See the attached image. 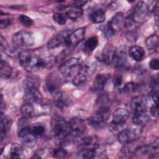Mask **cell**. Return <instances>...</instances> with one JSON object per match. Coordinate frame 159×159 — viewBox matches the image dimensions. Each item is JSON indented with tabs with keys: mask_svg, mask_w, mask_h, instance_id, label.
Instances as JSON below:
<instances>
[{
	"mask_svg": "<svg viewBox=\"0 0 159 159\" xmlns=\"http://www.w3.org/2000/svg\"><path fill=\"white\" fill-rule=\"evenodd\" d=\"M19 63L28 72L36 71L39 70V56L32 54L28 51H21L19 53Z\"/></svg>",
	"mask_w": 159,
	"mask_h": 159,
	"instance_id": "cell-1",
	"label": "cell"
},
{
	"mask_svg": "<svg viewBox=\"0 0 159 159\" xmlns=\"http://www.w3.org/2000/svg\"><path fill=\"white\" fill-rule=\"evenodd\" d=\"M52 129L55 135L60 139H65L71 133L69 122L61 117H55L52 121Z\"/></svg>",
	"mask_w": 159,
	"mask_h": 159,
	"instance_id": "cell-2",
	"label": "cell"
},
{
	"mask_svg": "<svg viewBox=\"0 0 159 159\" xmlns=\"http://www.w3.org/2000/svg\"><path fill=\"white\" fill-rule=\"evenodd\" d=\"M13 42L20 47H29L33 45L34 39L32 34L26 30H20L12 37Z\"/></svg>",
	"mask_w": 159,
	"mask_h": 159,
	"instance_id": "cell-3",
	"label": "cell"
},
{
	"mask_svg": "<svg viewBox=\"0 0 159 159\" xmlns=\"http://www.w3.org/2000/svg\"><path fill=\"white\" fill-rule=\"evenodd\" d=\"M18 136L21 142L27 147L32 148L36 144L37 138L32 133L30 127H27L19 130Z\"/></svg>",
	"mask_w": 159,
	"mask_h": 159,
	"instance_id": "cell-4",
	"label": "cell"
},
{
	"mask_svg": "<svg viewBox=\"0 0 159 159\" xmlns=\"http://www.w3.org/2000/svg\"><path fill=\"white\" fill-rule=\"evenodd\" d=\"M148 12V5L144 2H139L135 6L132 14V19L135 22H141L146 17Z\"/></svg>",
	"mask_w": 159,
	"mask_h": 159,
	"instance_id": "cell-5",
	"label": "cell"
},
{
	"mask_svg": "<svg viewBox=\"0 0 159 159\" xmlns=\"http://www.w3.org/2000/svg\"><path fill=\"white\" fill-rule=\"evenodd\" d=\"M45 87L47 91L52 96L59 97L60 94V80L56 75H49Z\"/></svg>",
	"mask_w": 159,
	"mask_h": 159,
	"instance_id": "cell-6",
	"label": "cell"
},
{
	"mask_svg": "<svg viewBox=\"0 0 159 159\" xmlns=\"http://www.w3.org/2000/svg\"><path fill=\"white\" fill-rule=\"evenodd\" d=\"M71 33L70 31L66 30L61 32L55 36H54L52 39H51L47 43V47L48 49H53L57 47H59L61 45H66V40Z\"/></svg>",
	"mask_w": 159,
	"mask_h": 159,
	"instance_id": "cell-7",
	"label": "cell"
},
{
	"mask_svg": "<svg viewBox=\"0 0 159 159\" xmlns=\"http://www.w3.org/2000/svg\"><path fill=\"white\" fill-rule=\"evenodd\" d=\"M71 127V134L76 139L82 136L86 129L84 121L79 118H73L69 122Z\"/></svg>",
	"mask_w": 159,
	"mask_h": 159,
	"instance_id": "cell-8",
	"label": "cell"
},
{
	"mask_svg": "<svg viewBox=\"0 0 159 159\" xmlns=\"http://www.w3.org/2000/svg\"><path fill=\"white\" fill-rule=\"evenodd\" d=\"M127 56V49L125 46L115 48L112 63L116 67H120L125 63Z\"/></svg>",
	"mask_w": 159,
	"mask_h": 159,
	"instance_id": "cell-9",
	"label": "cell"
},
{
	"mask_svg": "<svg viewBox=\"0 0 159 159\" xmlns=\"http://www.w3.org/2000/svg\"><path fill=\"white\" fill-rule=\"evenodd\" d=\"M137 138V132L135 130L131 128L125 129L120 131L118 135L117 139L119 142L124 145L129 144L133 142Z\"/></svg>",
	"mask_w": 159,
	"mask_h": 159,
	"instance_id": "cell-10",
	"label": "cell"
},
{
	"mask_svg": "<svg viewBox=\"0 0 159 159\" xmlns=\"http://www.w3.org/2000/svg\"><path fill=\"white\" fill-rule=\"evenodd\" d=\"M80 60L77 58H71L65 61L59 66V70L65 76H70L73 70L80 65Z\"/></svg>",
	"mask_w": 159,
	"mask_h": 159,
	"instance_id": "cell-11",
	"label": "cell"
},
{
	"mask_svg": "<svg viewBox=\"0 0 159 159\" xmlns=\"http://www.w3.org/2000/svg\"><path fill=\"white\" fill-rule=\"evenodd\" d=\"M24 99L27 103L40 104L43 101V96L38 89L24 90Z\"/></svg>",
	"mask_w": 159,
	"mask_h": 159,
	"instance_id": "cell-12",
	"label": "cell"
},
{
	"mask_svg": "<svg viewBox=\"0 0 159 159\" xmlns=\"http://www.w3.org/2000/svg\"><path fill=\"white\" fill-rule=\"evenodd\" d=\"M85 34V29L83 27L79 28L75 31L71 32L68 35L65 46L70 47L71 45H77L84 38Z\"/></svg>",
	"mask_w": 159,
	"mask_h": 159,
	"instance_id": "cell-13",
	"label": "cell"
},
{
	"mask_svg": "<svg viewBox=\"0 0 159 159\" xmlns=\"http://www.w3.org/2000/svg\"><path fill=\"white\" fill-rule=\"evenodd\" d=\"M130 106L131 109L137 112H144L147 109V101L143 96H138L132 99Z\"/></svg>",
	"mask_w": 159,
	"mask_h": 159,
	"instance_id": "cell-14",
	"label": "cell"
},
{
	"mask_svg": "<svg viewBox=\"0 0 159 159\" xmlns=\"http://www.w3.org/2000/svg\"><path fill=\"white\" fill-rule=\"evenodd\" d=\"M129 112L124 108L116 109L112 114V124L114 125H121L125 122L129 117Z\"/></svg>",
	"mask_w": 159,
	"mask_h": 159,
	"instance_id": "cell-15",
	"label": "cell"
},
{
	"mask_svg": "<svg viewBox=\"0 0 159 159\" xmlns=\"http://www.w3.org/2000/svg\"><path fill=\"white\" fill-rule=\"evenodd\" d=\"M115 48L111 44H107L102 50L98 58L99 60H101L106 63H111L114 56Z\"/></svg>",
	"mask_w": 159,
	"mask_h": 159,
	"instance_id": "cell-16",
	"label": "cell"
},
{
	"mask_svg": "<svg viewBox=\"0 0 159 159\" xmlns=\"http://www.w3.org/2000/svg\"><path fill=\"white\" fill-rule=\"evenodd\" d=\"M109 23L113 30L116 32L120 30L125 26V19L122 12H118L112 17Z\"/></svg>",
	"mask_w": 159,
	"mask_h": 159,
	"instance_id": "cell-17",
	"label": "cell"
},
{
	"mask_svg": "<svg viewBox=\"0 0 159 159\" xmlns=\"http://www.w3.org/2000/svg\"><path fill=\"white\" fill-rule=\"evenodd\" d=\"M99 146V139L96 136H89L82 139L80 144V148L95 149Z\"/></svg>",
	"mask_w": 159,
	"mask_h": 159,
	"instance_id": "cell-18",
	"label": "cell"
},
{
	"mask_svg": "<svg viewBox=\"0 0 159 159\" xmlns=\"http://www.w3.org/2000/svg\"><path fill=\"white\" fill-rule=\"evenodd\" d=\"M129 55L133 60L140 61L145 57V50L141 47L134 45L129 48Z\"/></svg>",
	"mask_w": 159,
	"mask_h": 159,
	"instance_id": "cell-19",
	"label": "cell"
},
{
	"mask_svg": "<svg viewBox=\"0 0 159 159\" xmlns=\"http://www.w3.org/2000/svg\"><path fill=\"white\" fill-rule=\"evenodd\" d=\"M11 125V120L7 117L4 116L2 113H1V125H0V137L2 141L6 137L7 131L9 130Z\"/></svg>",
	"mask_w": 159,
	"mask_h": 159,
	"instance_id": "cell-20",
	"label": "cell"
},
{
	"mask_svg": "<svg viewBox=\"0 0 159 159\" xmlns=\"http://www.w3.org/2000/svg\"><path fill=\"white\" fill-rule=\"evenodd\" d=\"M109 78H110V75L109 74L101 73V74L98 75L94 82V88L97 90L103 89Z\"/></svg>",
	"mask_w": 159,
	"mask_h": 159,
	"instance_id": "cell-21",
	"label": "cell"
},
{
	"mask_svg": "<svg viewBox=\"0 0 159 159\" xmlns=\"http://www.w3.org/2000/svg\"><path fill=\"white\" fill-rule=\"evenodd\" d=\"M39 85V79L35 76H27L23 81V86L24 90L38 89Z\"/></svg>",
	"mask_w": 159,
	"mask_h": 159,
	"instance_id": "cell-22",
	"label": "cell"
},
{
	"mask_svg": "<svg viewBox=\"0 0 159 159\" xmlns=\"http://www.w3.org/2000/svg\"><path fill=\"white\" fill-rule=\"evenodd\" d=\"M89 18L94 23H102L106 19L105 12L102 9H96L89 14Z\"/></svg>",
	"mask_w": 159,
	"mask_h": 159,
	"instance_id": "cell-23",
	"label": "cell"
},
{
	"mask_svg": "<svg viewBox=\"0 0 159 159\" xmlns=\"http://www.w3.org/2000/svg\"><path fill=\"white\" fill-rule=\"evenodd\" d=\"M87 121L89 125H90L93 127L100 128L102 126L106 120L96 112L93 116L88 118Z\"/></svg>",
	"mask_w": 159,
	"mask_h": 159,
	"instance_id": "cell-24",
	"label": "cell"
},
{
	"mask_svg": "<svg viewBox=\"0 0 159 159\" xmlns=\"http://www.w3.org/2000/svg\"><path fill=\"white\" fill-rule=\"evenodd\" d=\"M148 120L149 118L148 116L145 113V112L135 113L134 116L132 117L133 123L137 125L140 126L145 125Z\"/></svg>",
	"mask_w": 159,
	"mask_h": 159,
	"instance_id": "cell-25",
	"label": "cell"
},
{
	"mask_svg": "<svg viewBox=\"0 0 159 159\" xmlns=\"http://www.w3.org/2000/svg\"><path fill=\"white\" fill-rule=\"evenodd\" d=\"M83 11L81 7L74 6L70 8L66 12V16L72 20H75L83 14Z\"/></svg>",
	"mask_w": 159,
	"mask_h": 159,
	"instance_id": "cell-26",
	"label": "cell"
},
{
	"mask_svg": "<svg viewBox=\"0 0 159 159\" xmlns=\"http://www.w3.org/2000/svg\"><path fill=\"white\" fill-rule=\"evenodd\" d=\"M12 73L11 66L5 60H1V76L3 78H9Z\"/></svg>",
	"mask_w": 159,
	"mask_h": 159,
	"instance_id": "cell-27",
	"label": "cell"
},
{
	"mask_svg": "<svg viewBox=\"0 0 159 159\" xmlns=\"http://www.w3.org/2000/svg\"><path fill=\"white\" fill-rule=\"evenodd\" d=\"M24 149L21 145L13 143L10 148V156L12 158H18L23 154Z\"/></svg>",
	"mask_w": 159,
	"mask_h": 159,
	"instance_id": "cell-28",
	"label": "cell"
},
{
	"mask_svg": "<svg viewBox=\"0 0 159 159\" xmlns=\"http://www.w3.org/2000/svg\"><path fill=\"white\" fill-rule=\"evenodd\" d=\"M145 45L148 50H155L158 45V37L157 34H152L145 40Z\"/></svg>",
	"mask_w": 159,
	"mask_h": 159,
	"instance_id": "cell-29",
	"label": "cell"
},
{
	"mask_svg": "<svg viewBox=\"0 0 159 159\" xmlns=\"http://www.w3.org/2000/svg\"><path fill=\"white\" fill-rule=\"evenodd\" d=\"M98 39L96 36H93L86 40L84 44V50L88 52H93L98 46Z\"/></svg>",
	"mask_w": 159,
	"mask_h": 159,
	"instance_id": "cell-30",
	"label": "cell"
},
{
	"mask_svg": "<svg viewBox=\"0 0 159 159\" xmlns=\"http://www.w3.org/2000/svg\"><path fill=\"white\" fill-rule=\"evenodd\" d=\"M30 130L32 133L37 137L42 136L45 130V126L40 123H35L32 125L30 127Z\"/></svg>",
	"mask_w": 159,
	"mask_h": 159,
	"instance_id": "cell-31",
	"label": "cell"
},
{
	"mask_svg": "<svg viewBox=\"0 0 159 159\" xmlns=\"http://www.w3.org/2000/svg\"><path fill=\"white\" fill-rule=\"evenodd\" d=\"M20 111L21 113L23 114V116L29 118L34 114V108L32 104L25 102L21 106Z\"/></svg>",
	"mask_w": 159,
	"mask_h": 159,
	"instance_id": "cell-32",
	"label": "cell"
},
{
	"mask_svg": "<svg viewBox=\"0 0 159 159\" xmlns=\"http://www.w3.org/2000/svg\"><path fill=\"white\" fill-rule=\"evenodd\" d=\"M53 19L58 25H62L66 22V15L60 12L55 13L53 16Z\"/></svg>",
	"mask_w": 159,
	"mask_h": 159,
	"instance_id": "cell-33",
	"label": "cell"
},
{
	"mask_svg": "<svg viewBox=\"0 0 159 159\" xmlns=\"http://www.w3.org/2000/svg\"><path fill=\"white\" fill-rule=\"evenodd\" d=\"M138 88V84L134 82H129L124 85L123 88V91L126 93H132L135 92L137 90Z\"/></svg>",
	"mask_w": 159,
	"mask_h": 159,
	"instance_id": "cell-34",
	"label": "cell"
},
{
	"mask_svg": "<svg viewBox=\"0 0 159 159\" xmlns=\"http://www.w3.org/2000/svg\"><path fill=\"white\" fill-rule=\"evenodd\" d=\"M110 108L106 106H102L100 107L96 112L97 114L101 116L105 120H106L110 115Z\"/></svg>",
	"mask_w": 159,
	"mask_h": 159,
	"instance_id": "cell-35",
	"label": "cell"
},
{
	"mask_svg": "<svg viewBox=\"0 0 159 159\" xmlns=\"http://www.w3.org/2000/svg\"><path fill=\"white\" fill-rule=\"evenodd\" d=\"M29 124H30V121L29 120V118L23 116L22 117H21L18 120V122H17L18 131L24 128L29 127Z\"/></svg>",
	"mask_w": 159,
	"mask_h": 159,
	"instance_id": "cell-36",
	"label": "cell"
},
{
	"mask_svg": "<svg viewBox=\"0 0 159 159\" xmlns=\"http://www.w3.org/2000/svg\"><path fill=\"white\" fill-rule=\"evenodd\" d=\"M18 19H19V22L27 27H30L33 24V21H32V19H30L29 17H28L25 15H24V14L20 15L19 16Z\"/></svg>",
	"mask_w": 159,
	"mask_h": 159,
	"instance_id": "cell-37",
	"label": "cell"
},
{
	"mask_svg": "<svg viewBox=\"0 0 159 159\" xmlns=\"http://www.w3.org/2000/svg\"><path fill=\"white\" fill-rule=\"evenodd\" d=\"M86 76H84L83 74H81L80 73H78L76 75L74 76L72 81L75 85H80L84 83L86 81Z\"/></svg>",
	"mask_w": 159,
	"mask_h": 159,
	"instance_id": "cell-38",
	"label": "cell"
},
{
	"mask_svg": "<svg viewBox=\"0 0 159 159\" xmlns=\"http://www.w3.org/2000/svg\"><path fill=\"white\" fill-rule=\"evenodd\" d=\"M53 157L56 158H63L66 157L67 152L62 148H56L53 151Z\"/></svg>",
	"mask_w": 159,
	"mask_h": 159,
	"instance_id": "cell-39",
	"label": "cell"
},
{
	"mask_svg": "<svg viewBox=\"0 0 159 159\" xmlns=\"http://www.w3.org/2000/svg\"><path fill=\"white\" fill-rule=\"evenodd\" d=\"M115 32H116L111 27V26L110 25L109 22L104 26V29H103V33L106 37L111 38V37H113L115 34Z\"/></svg>",
	"mask_w": 159,
	"mask_h": 159,
	"instance_id": "cell-40",
	"label": "cell"
},
{
	"mask_svg": "<svg viewBox=\"0 0 159 159\" xmlns=\"http://www.w3.org/2000/svg\"><path fill=\"white\" fill-rule=\"evenodd\" d=\"M149 66L151 69L157 70L159 68V61L157 58H153L149 62Z\"/></svg>",
	"mask_w": 159,
	"mask_h": 159,
	"instance_id": "cell-41",
	"label": "cell"
},
{
	"mask_svg": "<svg viewBox=\"0 0 159 159\" xmlns=\"http://www.w3.org/2000/svg\"><path fill=\"white\" fill-rule=\"evenodd\" d=\"M113 83L115 87L120 86L122 83V77L120 75H117L114 77Z\"/></svg>",
	"mask_w": 159,
	"mask_h": 159,
	"instance_id": "cell-42",
	"label": "cell"
},
{
	"mask_svg": "<svg viewBox=\"0 0 159 159\" xmlns=\"http://www.w3.org/2000/svg\"><path fill=\"white\" fill-rule=\"evenodd\" d=\"M150 114L152 116L155 117H157L158 116V104L153 106L150 109Z\"/></svg>",
	"mask_w": 159,
	"mask_h": 159,
	"instance_id": "cell-43",
	"label": "cell"
},
{
	"mask_svg": "<svg viewBox=\"0 0 159 159\" xmlns=\"http://www.w3.org/2000/svg\"><path fill=\"white\" fill-rule=\"evenodd\" d=\"M158 75H156L155 76H153L152 78V80L150 81V87L154 89H155V88H158Z\"/></svg>",
	"mask_w": 159,
	"mask_h": 159,
	"instance_id": "cell-44",
	"label": "cell"
},
{
	"mask_svg": "<svg viewBox=\"0 0 159 159\" xmlns=\"http://www.w3.org/2000/svg\"><path fill=\"white\" fill-rule=\"evenodd\" d=\"M11 24V20L9 19H1L0 22V27L1 29L6 27L7 26H9Z\"/></svg>",
	"mask_w": 159,
	"mask_h": 159,
	"instance_id": "cell-45",
	"label": "cell"
},
{
	"mask_svg": "<svg viewBox=\"0 0 159 159\" xmlns=\"http://www.w3.org/2000/svg\"><path fill=\"white\" fill-rule=\"evenodd\" d=\"M150 96L151 98L152 99V101H153V102L156 104H158V92L156 91H153L151 92L150 93Z\"/></svg>",
	"mask_w": 159,
	"mask_h": 159,
	"instance_id": "cell-46",
	"label": "cell"
},
{
	"mask_svg": "<svg viewBox=\"0 0 159 159\" xmlns=\"http://www.w3.org/2000/svg\"><path fill=\"white\" fill-rule=\"evenodd\" d=\"M7 47V43L6 39L2 37V35H1V48L2 49H6Z\"/></svg>",
	"mask_w": 159,
	"mask_h": 159,
	"instance_id": "cell-47",
	"label": "cell"
}]
</instances>
